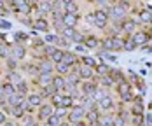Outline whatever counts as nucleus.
<instances>
[{
    "label": "nucleus",
    "mask_w": 152,
    "mask_h": 126,
    "mask_svg": "<svg viewBox=\"0 0 152 126\" xmlns=\"http://www.w3.org/2000/svg\"><path fill=\"white\" fill-rule=\"evenodd\" d=\"M128 11H129L128 2H114V4H110V9L107 11V14H108V19H112L117 25L128 18Z\"/></svg>",
    "instance_id": "f257e3e1"
},
{
    "label": "nucleus",
    "mask_w": 152,
    "mask_h": 126,
    "mask_svg": "<svg viewBox=\"0 0 152 126\" xmlns=\"http://www.w3.org/2000/svg\"><path fill=\"white\" fill-rule=\"evenodd\" d=\"M115 89H117V94H119V98H121V102H133V98H135V94H133V89H131V84L128 82V81H122L119 82L117 86H115Z\"/></svg>",
    "instance_id": "f03ea898"
},
{
    "label": "nucleus",
    "mask_w": 152,
    "mask_h": 126,
    "mask_svg": "<svg viewBox=\"0 0 152 126\" xmlns=\"http://www.w3.org/2000/svg\"><path fill=\"white\" fill-rule=\"evenodd\" d=\"M84 117H86V110H84V107H72L70 112H68L66 121H68L72 126H77V125H80V123H84Z\"/></svg>",
    "instance_id": "7ed1b4c3"
},
{
    "label": "nucleus",
    "mask_w": 152,
    "mask_h": 126,
    "mask_svg": "<svg viewBox=\"0 0 152 126\" xmlns=\"http://www.w3.org/2000/svg\"><path fill=\"white\" fill-rule=\"evenodd\" d=\"M137 28H138V21L135 19V18H131V16H128V18H126V19L121 23L122 33H126L128 37H131V35L137 32Z\"/></svg>",
    "instance_id": "20e7f679"
},
{
    "label": "nucleus",
    "mask_w": 152,
    "mask_h": 126,
    "mask_svg": "<svg viewBox=\"0 0 152 126\" xmlns=\"http://www.w3.org/2000/svg\"><path fill=\"white\" fill-rule=\"evenodd\" d=\"M53 114H54V107H53L49 102H47V103L44 102V103L37 109V116H35V117H37V121H42V123H44L47 117H51Z\"/></svg>",
    "instance_id": "39448f33"
},
{
    "label": "nucleus",
    "mask_w": 152,
    "mask_h": 126,
    "mask_svg": "<svg viewBox=\"0 0 152 126\" xmlns=\"http://www.w3.org/2000/svg\"><path fill=\"white\" fill-rule=\"evenodd\" d=\"M77 75H79V79H80L82 82H84V81H94V79H98L94 68H89V67H86V65H79Z\"/></svg>",
    "instance_id": "423d86ee"
},
{
    "label": "nucleus",
    "mask_w": 152,
    "mask_h": 126,
    "mask_svg": "<svg viewBox=\"0 0 152 126\" xmlns=\"http://www.w3.org/2000/svg\"><path fill=\"white\" fill-rule=\"evenodd\" d=\"M98 82L96 81H84V82H80V86H79V89H80V93L84 94V96H93V94L98 91Z\"/></svg>",
    "instance_id": "0eeeda50"
},
{
    "label": "nucleus",
    "mask_w": 152,
    "mask_h": 126,
    "mask_svg": "<svg viewBox=\"0 0 152 126\" xmlns=\"http://www.w3.org/2000/svg\"><path fill=\"white\" fill-rule=\"evenodd\" d=\"M94 26L96 28H107V25H108V14H107V11H103V9H96L94 12Z\"/></svg>",
    "instance_id": "6e6552de"
},
{
    "label": "nucleus",
    "mask_w": 152,
    "mask_h": 126,
    "mask_svg": "<svg viewBox=\"0 0 152 126\" xmlns=\"http://www.w3.org/2000/svg\"><path fill=\"white\" fill-rule=\"evenodd\" d=\"M37 67H39V74H54V63L49 58H40L37 62Z\"/></svg>",
    "instance_id": "1a4fd4ad"
},
{
    "label": "nucleus",
    "mask_w": 152,
    "mask_h": 126,
    "mask_svg": "<svg viewBox=\"0 0 152 126\" xmlns=\"http://www.w3.org/2000/svg\"><path fill=\"white\" fill-rule=\"evenodd\" d=\"M138 21L142 25H151V21H152V7L151 5H145V7H142L138 11Z\"/></svg>",
    "instance_id": "9d476101"
},
{
    "label": "nucleus",
    "mask_w": 152,
    "mask_h": 126,
    "mask_svg": "<svg viewBox=\"0 0 152 126\" xmlns=\"http://www.w3.org/2000/svg\"><path fill=\"white\" fill-rule=\"evenodd\" d=\"M31 30L49 33V21H47L46 18H35L33 19V25H31Z\"/></svg>",
    "instance_id": "9b49d317"
},
{
    "label": "nucleus",
    "mask_w": 152,
    "mask_h": 126,
    "mask_svg": "<svg viewBox=\"0 0 152 126\" xmlns=\"http://www.w3.org/2000/svg\"><path fill=\"white\" fill-rule=\"evenodd\" d=\"M131 39H133V42H135L137 46H143V44H147V42H149L151 33H147L145 30H137L133 35H131Z\"/></svg>",
    "instance_id": "f8f14e48"
},
{
    "label": "nucleus",
    "mask_w": 152,
    "mask_h": 126,
    "mask_svg": "<svg viewBox=\"0 0 152 126\" xmlns=\"http://www.w3.org/2000/svg\"><path fill=\"white\" fill-rule=\"evenodd\" d=\"M26 54H28L26 46H23V44H14V46H12V58H16L18 62L26 60Z\"/></svg>",
    "instance_id": "ddd939ff"
},
{
    "label": "nucleus",
    "mask_w": 152,
    "mask_h": 126,
    "mask_svg": "<svg viewBox=\"0 0 152 126\" xmlns=\"http://www.w3.org/2000/svg\"><path fill=\"white\" fill-rule=\"evenodd\" d=\"M115 107V102H114V98L110 96V94H107V96H103L100 102H98V109L103 110V112H110V110Z\"/></svg>",
    "instance_id": "4468645a"
},
{
    "label": "nucleus",
    "mask_w": 152,
    "mask_h": 126,
    "mask_svg": "<svg viewBox=\"0 0 152 126\" xmlns=\"http://www.w3.org/2000/svg\"><path fill=\"white\" fill-rule=\"evenodd\" d=\"M63 63H66L70 68L72 67H77V65H80V58L77 56L75 53H72V51H65V54H63Z\"/></svg>",
    "instance_id": "2eb2a0df"
},
{
    "label": "nucleus",
    "mask_w": 152,
    "mask_h": 126,
    "mask_svg": "<svg viewBox=\"0 0 152 126\" xmlns=\"http://www.w3.org/2000/svg\"><path fill=\"white\" fill-rule=\"evenodd\" d=\"M53 12V2H37V18H44Z\"/></svg>",
    "instance_id": "dca6fc26"
},
{
    "label": "nucleus",
    "mask_w": 152,
    "mask_h": 126,
    "mask_svg": "<svg viewBox=\"0 0 152 126\" xmlns=\"http://www.w3.org/2000/svg\"><path fill=\"white\" fill-rule=\"evenodd\" d=\"M100 109H96V110H88L86 112V117H84V121H86V125L88 126H94V125H98V119H100Z\"/></svg>",
    "instance_id": "f3484780"
},
{
    "label": "nucleus",
    "mask_w": 152,
    "mask_h": 126,
    "mask_svg": "<svg viewBox=\"0 0 152 126\" xmlns=\"http://www.w3.org/2000/svg\"><path fill=\"white\" fill-rule=\"evenodd\" d=\"M26 100H28V103H30L33 109H39V107L44 103V98L39 94V91H31V93L26 96Z\"/></svg>",
    "instance_id": "a211bd4d"
},
{
    "label": "nucleus",
    "mask_w": 152,
    "mask_h": 126,
    "mask_svg": "<svg viewBox=\"0 0 152 126\" xmlns=\"http://www.w3.org/2000/svg\"><path fill=\"white\" fill-rule=\"evenodd\" d=\"M131 116H143V103H142V96H135L133 98V105L129 110Z\"/></svg>",
    "instance_id": "6ab92c4d"
},
{
    "label": "nucleus",
    "mask_w": 152,
    "mask_h": 126,
    "mask_svg": "<svg viewBox=\"0 0 152 126\" xmlns=\"http://www.w3.org/2000/svg\"><path fill=\"white\" fill-rule=\"evenodd\" d=\"M63 25L68 26V28H75L79 25V14H68V12H63Z\"/></svg>",
    "instance_id": "aec40b11"
},
{
    "label": "nucleus",
    "mask_w": 152,
    "mask_h": 126,
    "mask_svg": "<svg viewBox=\"0 0 152 126\" xmlns=\"http://www.w3.org/2000/svg\"><path fill=\"white\" fill-rule=\"evenodd\" d=\"M82 44L88 47V49H96V47H100V44H102V39H98L96 35H86Z\"/></svg>",
    "instance_id": "412c9836"
},
{
    "label": "nucleus",
    "mask_w": 152,
    "mask_h": 126,
    "mask_svg": "<svg viewBox=\"0 0 152 126\" xmlns=\"http://www.w3.org/2000/svg\"><path fill=\"white\" fill-rule=\"evenodd\" d=\"M21 68L28 74V75H31V77H37L39 75V67H37V62H26L21 65Z\"/></svg>",
    "instance_id": "4be33fe9"
},
{
    "label": "nucleus",
    "mask_w": 152,
    "mask_h": 126,
    "mask_svg": "<svg viewBox=\"0 0 152 126\" xmlns=\"http://www.w3.org/2000/svg\"><path fill=\"white\" fill-rule=\"evenodd\" d=\"M53 86L56 88V91H65V88H66V77L65 75H60V74H54Z\"/></svg>",
    "instance_id": "5701e85b"
},
{
    "label": "nucleus",
    "mask_w": 152,
    "mask_h": 126,
    "mask_svg": "<svg viewBox=\"0 0 152 126\" xmlns=\"http://www.w3.org/2000/svg\"><path fill=\"white\" fill-rule=\"evenodd\" d=\"M54 93H58V91H56V88H54L53 84H49V86H40V88H39V94H40L44 100H49Z\"/></svg>",
    "instance_id": "b1692460"
},
{
    "label": "nucleus",
    "mask_w": 152,
    "mask_h": 126,
    "mask_svg": "<svg viewBox=\"0 0 152 126\" xmlns=\"http://www.w3.org/2000/svg\"><path fill=\"white\" fill-rule=\"evenodd\" d=\"M0 93L5 94V96L9 98L11 94H14V93H16V86L12 84V82H9V81H4V82L0 84Z\"/></svg>",
    "instance_id": "393cba45"
},
{
    "label": "nucleus",
    "mask_w": 152,
    "mask_h": 126,
    "mask_svg": "<svg viewBox=\"0 0 152 126\" xmlns=\"http://www.w3.org/2000/svg\"><path fill=\"white\" fill-rule=\"evenodd\" d=\"M16 93L23 94V96H28V94L31 93L30 91V82H28L26 79H23L19 84H16Z\"/></svg>",
    "instance_id": "a878e982"
},
{
    "label": "nucleus",
    "mask_w": 152,
    "mask_h": 126,
    "mask_svg": "<svg viewBox=\"0 0 152 126\" xmlns=\"http://www.w3.org/2000/svg\"><path fill=\"white\" fill-rule=\"evenodd\" d=\"M23 75H21V72L19 70H14V72H5V81H9V82H12V84H19L21 81H23Z\"/></svg>",
    "instance_id": "bb28decb"
},
{
    "label": "nucleus",
    "mask_w": 152,
    "mask_h": 126,
    "mask_svg": "<svg viewBox=\"0 0 152 126\" xmlns=\"http://www.w3.org/2000/svg\"><path fill=\"white\" fill-rule=\"evenodd\" d=\"M79 4L77 2H63V12H68V14H79Z\"/></svg>",
    "instance_id": "cd10ccee"
},
{
    "label": "nucleus",
    "mask_w": 152,
    "mask_h": 126,
    "mask_svg": "<svg viewBox=\"0 0 152 126\" xmlns=\"http://www.w3.org/2000/svg\"><path fill=\"white\" fill-rule=\"evenodd\" d=\"M23 100H26V96H23V94H19V93H14V94H11V96L7 98V105H9V107L21 105V102H23Z\"/></svg>",
    "instance_id": "c85d7f7f"
},
{
    "label": "nucleus",
    "mask_w": 152,
    "mask_h": 126,
    "mask_svg": "<svg viewBox=\"0 0 152 126\" xmlns=\"http://www.w3.org/2000/svg\"><path fill=\"white\" fill-rule=\"evenodd\" d=\"M80 58V65H86V67H89V68H96V65L100 62H96V58H93V56H88V54H82V56H79Z\"/></svg>",
    "instance_id": "c756f323"
},
{
    "label": "nucleus",
    "mask_w": 152,
    "mask_h": 126,
    "mask_svg": "<svg viewBox=\"0 0 152 126\" xmlns=\"http://www.w3.org/2000/svg\"><path fill=\"white\" fill-rule=\"evenodd\" d=\"M108 75H110V79L114 81V84H119V82H122V81H126V79H124V74H122L121 70H117V68H110Z\"/></svg>",
    "instance_id": "7c9ffc66"
},
{
    "label": "nucleus",
    "mask_w": 152,
    "mask_h": 126,
    "mask_svg": "<svg viewBox=\"0 0 152 126\" xmlns=\"http://www.w3.org/2000/svg\"><path fill=\"white\" fill-rule=\"evenodd\" d=\"M70 70H72V68H70L66 63H63V62H60V63H56V65H54V72H56V74H60V75H65V77L70 74Z\"/></svg>",
    "instance_id": "2f4dec72"
},
{
    "label": "nucleus",
    "mask_w": 152,
    "mask_h": 126,
    "mask_svg": "<svg viewBox=\"0 0 152 126\" xmlns=\"http://www.w3.org/2000/svg\"><path fill=\"white\" fill-rule=\"evenodd\" d=\"M12 56V46H9V44H2L0 46V60H7V58H11Z\"/></svg>",
    "instance_id": "473e14b6"
},
{
    "label": "nucleus",
    "mask_w": 152,
    "mask_h": 126,
    "mask_svg": "<svg viewBox=\"0 0 152 126\" xmlns=\"http://www.w3.org/2000/svg\"><path fill=\"white\" fill-rule=\"evenodd\" d=\"M96 82H98V86H100V88H103V89H108V88H112V86H114V81L110 79V75L98 77V79H96Z\"/></svg>",
    "instance_id": "72a5a7b5"
},
{
    "label": "nucleus",
    "mask_w": 152,
    "mask_h": 126,
    "mask_svg": "<svg viewBox=\"0 0 152 126\" xmlns=\"http://www.w3.org/2000/svg\"><path fill=\"white\" fill-rule=\"evenodd\" d=\"M63 91H58V93H54L51 98H49V103L54 107V109H58V107H61V102H63Z\"/></svg>",
    "instance_id": "f704fd0d"
},
{
    "label": "nucleus",
    "mask_w": 152,
    "mask_h": 126,
    "mask_svg": "<svg viewBox=\"0 0 152 126\" xmlns=\"http://www.w3.org/2000/svg\"><path fill=\"white\" fill-rule=\"evenodd\" d=\"M94 72H96V77H103V75H108L110 67L105 65V63H98V65H96V68H94Z\"/></svg>",
    "instance_id": "c9c22d12"
},
{
    "label": "nucleus",
    "mask_w": 152,
    "mask_h": 126,
    "mask_svg": "<svg viewBox=\"0 0 152 126\" xmlns=\"http://www.w3.org/2000/svg\"><path fill=\"white\" fill-rule=\"evenodd\" d=\"M18 68H19V62H18L16 58L11 56V58L5 60V70H7V72H14V70H18Z\"/></svg>",
    "instance_id": "e433bc0d"
},
{
    "label": "nucleus",
    "mask_w": 152,
    "mask_h": 126,
    "mask_svg": "<svg viewBox=\"0 0 152 126\" xmlns=\"http://www.w3.org/2000/svg\"><path fill=\"white\" fill-rule=\"evenodd\" d=\"M112 119H114V114H102L98 119V126H112Z\"/></svg>",
    "instance_id": "4c0bfd02"
},
{
    "label": "nucleus",
    "mask_w": 152,
    "mask_h": 126,
    "mask_svg": "<svg viewBox=\"0 0 152 126\" xmlns=\"http://www.w3.org/2000/svg\"><path fill=\"white\" fill-rule=\"evenodd\" d=\"M11 116H12V119H19V121H21L26 114H25V110L21 109V105H16V107L11 109Z\"/></svg>",
    "instance_id": "58836bf2"
},
{
    "label": "nucleus",
    "mask_w": 152,
    "mask_h": 126,
    "mask_svg": "<svg viewBox=\"0 0 152 126\" xmlns=\"http://www.w3.org/2000/svg\"><path fill=\"white\" fill-rule=\"evenodd\" d=\"M72 46V42L70 40H66L65 37H58V40H56V47H60V49H63V51H68V47Z\"/></svg>",
    "instance_id": "ea45409f"
},
{
    "label": "nucleus",
    "mask_w": 152,
    "mask_h": 126,
    "mask_svg": "<svg viewBox=\"0 0 152 126\" xmlns=\"http://www.w3.org/2000/svg\"><path fill=\"white\" fill-rule=\"evenodd\" d=\"M60 35H61V37H65L66 40H70V42H72V39H74V35H75V28H68V26H65Z\"/></svg>",
    "instance_id": "a19ab883"
},
{
    "label": "nucleus",
    "mask_w": 152,
    "mask_h": 126,
    "mask_svg": "<svg viewBox=\"0 0 152 126\" xmlns=\"http://www.w3.org/2000/svg\"><path fill=\"white\" fill-rule=\"evenodd\" d=\"M61 119L56 116V114H53L51 117H47L46 121H44V126H60Z\"/></svg>",
    "instance_id": "79ce46f5"
},
{
    "label": "nucleus",
    "mask_w": 152,
    "mask_h": 126,
    "mask_svg": "<svg viewBox=\"0 0 152 126\" xmlns=\"http://www.w3.org/2000/svg\"><path fill=\"white\" fill-rule=\"evenodd\" d=\"M68 112H70V110L65 109V107H58V109H54V114L60 117L61 121H65V117H68Z\"/></svg>",
    "instance_id": "37998d69"
},
{
    "label": "nucleus",
    "mask_w": 152,
    "mask_h": 126,
    "mask_svg": "<svg viewBox=\"0 0 152 126\" xmlns=\"http://www.w3.org/2000/svg\"><path fill=\"white\" fill-rule=\"evenodd\" d=\"M137 47V44L133 42V39L131 37H126V40H124V51H133Z\"/></svg>",
    "instance_id": "c03bdc74"
},
{
    "label": "nucleus",
    "mask_w": 152,
    "mask_h": 126,
    "mask_svg": "<svg viewBox=\"0 0 152 126\" xmlns=\"http://www.w3.org/2000/svg\"><path fill=\"white\" fill-rule=\"evenodd\" d=\"M7 121H9V119H7V114L0 109V126L4 125V123H7Z\"/></svg>",
    "instance_id": "a18cd8bd"
},
{
    "label": "nucleus",
    "mask_w": 152,
    "mask_h": 126,
    "mask_svg": "<svg viewBox=\"0 0 152 126\" xmlns=\"http://www.w3.org/2000/svg\"><path fill=\"white\" fill-rule=\"evenodd\" d=\"M5 105H7V96H5V94H2V93H0V109H4Z\"/></svg>",
    "instance_id": "49530a36"
},
{
    "label": "nucleus",
    "mask_w": 152,
    "mask_h": 126,
    "mask_svg": "<svg viewBox=\"0 0 152 126\" xmlns=\"http://www.w3.org/2000/svg\"><path fill=\"white\" fill-rule=\"evenodd\" d=\"M86 21H88V23H91L93 26H94V14H93V12L86 14Z\"/></svg>",
    "instance_id": "de8ad7c7"
},
{
    "label": "nucleus",
    "mask_w": 152,
    "mask_h": 126,
    "mask_svg": "<svg viewBox=\"0 0 152 126\" xmlns=\"http://www.w3.org/2000/svg\"><path fill=\"white\" fill-rule=\"evenodd\" d=\"M0 12H2V14H7V12H9V11H7V7H5V4H4V2H0Z\"/></svg>",
    "instance_id": "09e8293b"
},
{
    "label": "nucleus",
    "mask_w": 152,
    "mask_h": 126,
    "mask_svg": "<svg viewBox=\"0 0 152 126\" xmlns=\"http://www.w3.org/2000/svg\"><path fill=\"white\" fill-rule=\"evenodd\" d=\"M77 51H79V53H86V49H88V47L84 46V44H79V46L75 47Z\"/></svg>",
    "instance_id": "8fccbe9b"
},
{
    "label": "nucleus",
    "mask_w": 152,
    "mask_h": 126,
    "mask_svg": "<svg viewBox=\"0 0 152 126\" xmlns=\"http://www.w3.org/2000/svg\"><path fill=\"white\" fill-rule=\"evenodd\" d=\"M2 126H18V125H16V123H14V121H12V119H9L7 123H4V125H2Z\"/></svg>",
    "instance_id": "3c124183"
},
{
    "label": "nucleus",
    "mask_w": 152,
    "mask_h": 126,
    "mask_svg": "<svg viewBox=\"0 0 152 126\" xmlns=\"http://www.w3.org/2000/svg\"><path fill=\"white\" fill-rule=\"evenodd\" d=\"M60 126H72V125H70L68 121H61V123H60Z\"/></svg>",
    "instance_id": "603ef678"
},
{
    "label": "nucleus",
    "mask_w": 152,
    "mask_h": 126,
    "mask_svg": "<svg viewBox=\"0 0 152 126\" xmlns=\"http://www.w3.org/2000/svg\"><path fill=\"white\" fill-rule=\"evenodd\" d=\"M2 74H4V68H2V65H0V77H2Z\"/></svg>",
    "instance_id": "864d4df0"
},
{
    "label": "nucleus",
    "mask_w": 152,
    "mask_h": 126,
    "mask_svg": "<svg viewBox=\"0 0 152 126\" xmlns=\"http://www.w3.org/2000/svg\"><path fill=\"white\" fill-rule=\"evenodd\" d=\"M151 30H152V21H151Z\"/></svg>",
    "instance_id": "5fc2aeb1"
}]
</instances>
